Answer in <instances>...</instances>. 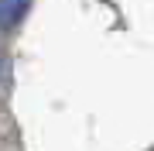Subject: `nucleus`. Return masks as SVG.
<instances>
[{"label": "nucleus", "mask_w": 154, "mask_h": 151, "mask_svg": "<svg viewBox=\"0 0 154 151\" xmlns=\"http://www.w3.org/2000/svg\"><path fill=\"white\" fill-rule=\"evenodd\" d=\"M31 0H0V31H11L21 24V17L28 14Z\"/></svg>", "instance_id": "f257e3e1"}]
</instances>
